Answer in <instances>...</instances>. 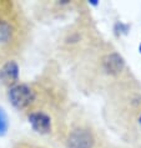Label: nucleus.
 Returning a JSON list of instances; mask_svg holds the SVG:
<instances>
[{
  "instance_id": "3",
  "label": "nucleus",
  "mask_w": 141,
  "mask_h": 148,
  "mask_svg": "<svg viewBox=\"0 0 141 148\" xmlns=\"http://www.w3.org/2000/svg\"><path fill=\"white\" fill-rule=\"evenodd\" d=\"M19 79V67L16 62L9 61L0 69V81L6 86H15Z\"/></svg>"
},
{
  "instance_id": "8",
  "label": "nucleus",
  "mask_w": 141,
  "mask_h": 148,
  "mask_svg": "<svg viewBox=\"0 0 141 148\" xmlns=\"http://www.w3.org/2000/svg\"><path fill=\"white\" fill-rule=\"evenodd\" d=\"M140 125H141V116H140Z\"/></svg>"
},
{
  "instance_id": "7",
  "label": "nucleus",
  "mask_w": 141,
  "mask_h": 148,
  "mask_svg": "<svg viewBox=\"0 0 141 148\" xmlns=\"http://www.w3.org/2000/svg\"><path fill=\"white\" fill-rule=\"evenodd\" d=\"M9 127V122H8V116L1 107H0V136H4Z\"/></svg>"
},
{
  "instance_id": "5",
  "label": "nucleus",
  "mask_w": 141,
  "mask_h": 148,
  "mask_svg": "<svg viewBox=\"0 0 141 148\" xmlns=\"http://www.w3.org/2000/svg\"><path fill=\"white\" fill-rule=\"evenodd\" d=\"M29 122L31 127L39 133H48L51 128V121L48 114L43 112H34L29 116Z\"/></svg>"
},
{
  "instance_id": "1",
  "label": "nucleus",
  "mask_w": 141,
  "mask_h": 148,
  "mask_svg": "<svg viewBox=\"0 0 141 148\" xmlns=\"http://www.w3.org/2000/svg\"><path fill=\"white\" fill-rule=\"evenodd\" d=\"M9 100L18 110L29 107L35 100V92L28 85H15L9 91Z\"/></svg>"
},
{
  "instance_id": "2",
  "label": "nucleus",
  "mask_w": 141,
  "mask_h": 148,
  "mask_svg": "<svg viewBox=\"0 0 141 148\" xmlns=\"http://www.w3.org/2000/svg\"><path fill=\"white\" fill-rule=\"evenodd\" d=\"M94 136L88 130L79 128L73 131L68 138L69 148H93Z\"/></svg>"
},
{
  "instance_id": "4",
  "label": "nucleus",
  "mask_w": 141,
  "mask_h": 148,
  "mask_svg": "<svg viewBox=\"0 0 141 148\" xmlns=\"http://www.w3.org/2000/svg\"><path fill=\"white\" fill-rule=\"evenodd\" d=\"M102 66L105 71L110 75H118L122 71L124 66H125V61H124L122 56H120L116 52L106 55L102 59Z\"/></svg>"
},
{
  "instance_id": "9",
  "label": "nucleus",
  "mask_w": 141,
  "mask_h": 148,
  "mask_svg": "<svg viewBox=\"0 0 141 148\" xmlns=\"http://www.w3.org/2000/svg\"><path fill=\"white\" fill-rule=\"evenodd\" d=\"M140 50H141V46H140Z\"/></svg>"
},
{
  "instance_id": "6",
  "label": "nucleus",
  "mask_w": 141,
  "mask_h": 148,
  "mask_svg": "<svg viewBox=\"0 0 141 148\" xmlns=\"http://www.w3.org/2000/svg\"><path fill=\"white\" fill-rule=\"evenodd\" d=\"M13 34L10 24L5 20H0V42H8Z\"/></svg>"
}]
</instances>
